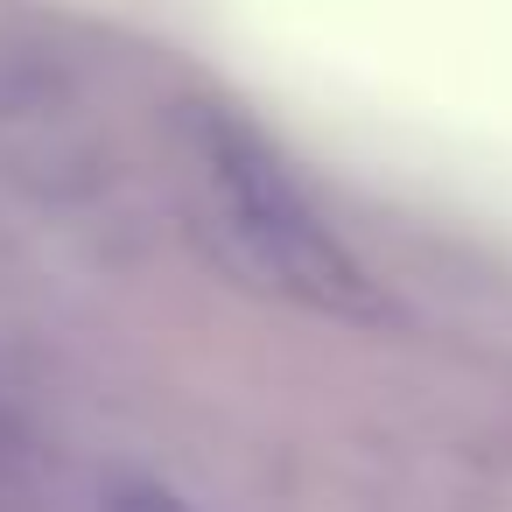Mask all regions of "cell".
Listing matches in <instances>:
<instances>
[{
  "label": "cell",
  "mask_w": 512,
  "mask_h": 512,
  "mask_svg": "<svg viewBox=\"0 0 512 512\" xmlns=\"http://www.w3.org/2000/svg\"><path fill=\"white\" fill-rule=\"evenodd\" d=\"M204 169H211V190L225 204V225L288 295H302L316 309H351L365 295L358 260L337 246L323 211L302 197V183L281 169V155L253 127L204 120Z\"/></svg>",
  "instance_id": "obj_1"
},
{
  "label": "cell",
  "mask_w": 512,
  "mask_h": 512,
  "mask_svg": "<svg viewBox=\"0 0 512 512\" xmlns=\"http://www.w3.org/2000/svg\"><path fill=\"white\" fill-rule=\"evenodd\" d=\"M106 512H190L169 484H155V477H113L106 484Z\"/></svg>",
  "instance_id": "obj_2"
}]
</instances>
